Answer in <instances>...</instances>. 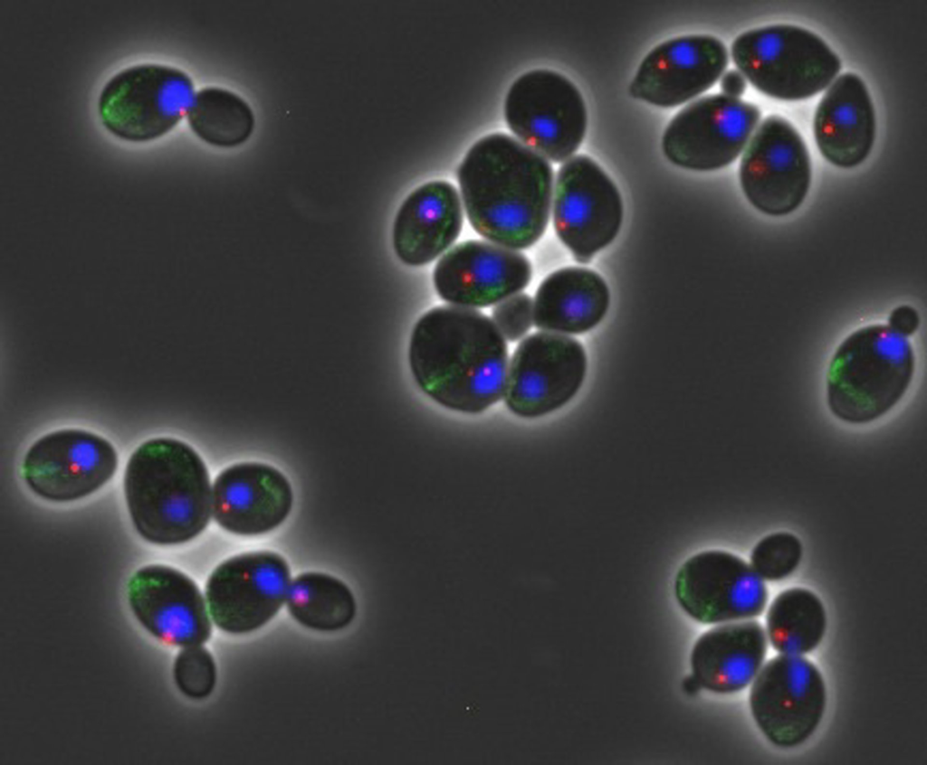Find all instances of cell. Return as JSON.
I'll return each instance as SVG.
<instances>
[{
	"instance_id": "6da1fadb",
	"label": "cell",
	"mask_w": 927,
	"mask_h": 765,
	"mask_svg": "<svg viewBox=\"0 0 927 765\" xmlns=\"http://www.w3.org/2000/svg\"><path fill=\"white\" fill-rule=\"evenodd\" d=\"M468 221L483 238L509 249L532 246L550 220L554 175L549 161L502 132L476 141L457 170Z\"/></svg>"
},
{
	"instance_id": "7a4b0ae2",
	"label": "cell",
	"mask_w": 927,
	"mask_h": 765,
	"mask_svg": "<svg viewBox=\"0 0 927 765\" xmlns=\"http://www.w3.org/2000/svg\"><path fill=\"white\" fill-rule=\"evenodd\" d=\"M409 366L419 389L441 406L480 413L505 388L507 344L481 312L441 306L425 313L412 331Z\"/></svg>"
},
{
	"instance_id": "3957f363",
	"label": "cell",
	"mask_w": 927,
	"mask_h": 765,
	"mask_svg": "<svg viewBox=\"0 0 927 765\" xmlns=\"http://www.w3.org/2000/svg\"><path fill=\"white\" fill-rule=\"evenodd\" d=\"M124 493L133 525L148 543H184L209 523L212 490L207 468L181 440L156 438L142 443L127 463Z\"/></svg>"
},
{
	"instance_id": "277c9868",
	"label": "cell",
	"mask_w": 927,
	"mask_h": 765,
	"mask_svg": "<svg viewBox=\"0 0 927 765\" xmlns=\"http://www.w3.org/2000/svg\"><path fill=\"white\" fill-rule=\"evenodd\" d=\"M914 367L911 343L887 325L855 330L839 345L828 365L829 411L850 424L878 420L906 393Z\"/></svg>"
},
{
	"instance_id": "5b68a950",
	"label": "cell",
	"mask_w": 927,
	"mask_h": 765,
	"mask_svg": "<svg viewBox=\"0 0 927 765\" xmlns=\"http://www.w3.org/2000/svg\"><path fill=\"white\" fill-rule=\"evenodd\" d=\"M731 59L761 93L780 100L809 99L828 87L841 61L813 32L791 24L755 28L731 46Z\"/></svg>"
},
{
	"instance_id": "8992f818",
	"label": "cell",
	"mask_w": 927,
	"mask_h": 765,
	"mask_svg": "<svg viewBox=\"0 0 927 765\" xmlns=\"http://www.w3.org/2000/svg\"><path fill=\"white\" fill-rule=\"evenodd\" d=\"M194 101V83L182 70L158 63L128 67L112 76L98 99L101 124L129 142L158 138L175 128Z\"/></svg>"
},
{
	"instance_id": "52a82bcc",
	"label": "cell",
	"mask_w": 927,
	"mask_h": 765,
	"mask_svg": "<svg viewBox=\"0 0 927 765\" xmlns=\"http://www.w3.org/2000/svg\"><path fill=\"white\" fill-rule=\"evenodd\" d=\"M509 129L546 159L570 158L584 140L588 111L577 86L561 73L536 69L518 77L504 101Z\"/></svg>"
},
{
	"instance_id": "ba28073f",
	"label": "cell",
	"mask_w": 927,
	"mask_h": 765,
	"mask_svg": "<svg viewBox=\"0 0 927 765\" xmlns=\"http://www.w3.org/2000/svg\"><path fill=\"white\" fill-rule=\"evenodd\" d=\"M556 233L576 261L588 264L617 236L624 205L616 185L591 157L577 155L559 169L553 185Z\"/></svg>"
},
{
	"instance_id": "9c48e42d",
	"label": "cell",
	"mask_w": 927,
	"mask_h": 765,
	"mask_svg": "<svg viewBox=\"0 0 927 765\" xmlns=\"http://www.w3.org/2000/svg\"><path fill=\"white\" fill-rule=\"evenodd\" d=\"M760 109L741 99L711 94L696 99L670 120L662 137L665 157L699 172L723 168L746 147L760 119Z\"/></svg>"
},
{
	"instance_id": "30bf717a",
	"label": "cell",
	"mask_w": 927,
	"mask_h": 765,
	"mask_svg": "<svg viewBox=\"0 0 927 765\" xmlns=\"http://www.w3.org/2000/svg\"><path fill=\"white\" fill-rule=\"evenodd\" d=\"M752 717L775 746L794 748L818 727L827 705V690L818 668L798 655L769 659L753 679L750 692Z\"/></svg>"
},
{
	"instance_id": "8fae6325",
	"label": "cell",
	"mask_w": 927,
	"mask_h": 765,
	"mask_svg": "<svg viewBox=\"0 0 927 765\" xmlns=\"http://www.w3.org/2000/svg\"><path fill=\"white\" fill-rule=\"evenodd\" d=\"M811 160L798 130L779 115L766 118L743 150L739 178L750 203L773 217L795 212L811 184Z\"/></svg>"
},
{
	"instance_id": "7c38bea8",
	"label": "cell",
	"mask_w": 927,
	"mask_h": 765,
	"mask_svg": "<svg viewBox=\"0 0 927 765\" xmlns=\"http://www.w3.org/2000/svg\"><path fill=\"white\" fill-rule=\"evenodd\" d=\"M587 356L576 339L538 332L515 349L505 382L504 401L515 415L534 419L569 402L581 387Z\"/></svg>"
},
{
	"instance_id": "4fadbf2b",
	"label": "cell",
	"mask_w": 927,
	"mask_h": 765,
	"mask_svg": "<svg viewBox=\"0 0 927 765\" xmlns=\"http://www.w3.org/2000/svg\"><path fill=\"white\" fill-rule=\"evenodd\" d=\"M291 581L287 562L271 551L233 556L211 573L205 586L210 615L231 634L253 631L280 610Z\"/></svg>"
},
{
	"instance_id": "5bb4252c",
	"label": "cell",
	"mask_w": 927,
	"mask_h": 765,
	"mask_svg": "<svg viewBox=\"0 0 927 765\" xmlns=\"http://www.w3.org/2000/svg\"><path fill=\"white\" fill-rule=\"evenodd\" d=\"M118 456L104 438L83 430L46 434L27 450L22 466L27 486L41 498L57 503L83 498L114 475Z\"/></svg>"
},
{
	"instance_id": "9a60e30c",
	"label": "cell",
	"mask_w": 927,
	"mask_h": 765,
	"mask_svg": "<svg viewBox=\"0 0 927 765\" xmlns=\"http://www.w3.org/2000/svg\"><path fill=\"white\" fill-rule=\"evenodd\" d=\"M674 594L683 611L702 624L757 617L769 597L764 581L751 565L722 550L690 557L676 574Z\"/></svg>"
},
{
	"instance_id": "2e32d148",
	"label": "cell",
	"mask_w": 927,
	"mask_h": 765,
	"mask_svg": "<svg viewBox=\"0 0 927 765\" xmlns=\"http://www.w3.org/2000/svg\"><path fill=\"white\" fill-rule=\"evenodd\" d=\"M729 52L709 34H687L666 40L640 62L629 92L636 99L663 109L681 106L710 90L725 71Z\"/></svg>"
},
{
	"instance_id": "e0dca14e",
	"label": "cell",
	"mask_w": 927,
	"mask_h": 765,
	"mask_svg": "<svg viewBox=\"0 0 927 765\" xmlns=\"http://www.w3.org/2000/svg\"><path fill=\"white\" fill-rule=\"evenodd\" d=\"M530 278L531 265L523 254L479 240L454 246L433 274L439 297L466 308L499 303L526 288Z\"/></svg>"
},
{
	"instance_id": "ac0fdd59",
	"label": "cell",
	"mask_w": 927,
	"mask_h": 765,
	"mask_svg": "<svg viewBox=\"0 0 927 765\" xmlns=\"http://www.w3.org/2000/svg\"><path fill=\"white\" fill-rule=\"evenodd\" d=\"M130 609L155 638L181 647L199 646L211 635L203 595L187 575L163 564L138 570L127 587Z\"/></svg>"
},
{
	"instance_id": "d6986e66",
	"label": "cell",
	"mask_w": 927,
	"mask_h": 765,
	"mask_svg": "<svg viewBox=\"0 0 927 765\" xmlns=\"http://www.w3.org/2000/svg\"><path fill=\"white\" fill-rule=\"evenodd\" d=\"M293 492L276 468L242 462L225 468L215 479L212 512L225 530L253 536L278 527L290 515Z\"/></svg>"
},
{
	"instance_id": "ffe728a7",
	"label": "cell",
	"mask_w": 927,
	"mask_h": 765,
	"mask_svg": "<svg viewBox=\"0 0 927 765\" xmlns=\"http://www.w3.org/2000/svg\"><path fill=\"white\" fill-rule=\"evenodd\" d=\"M818 150L832 165L853 168L870 155L876 136L874 107L863 80L846 72L819 101L813 121Z\"/></svg>"
},
{
	"instance_id": "44dd1931",
	"label": "cell",
	"mask_w": 927,
	"mask_h": 765,
	"mask_svg": "<svg viewBox=\"0 0 927 765\" xmlns=\"http://www.w3.org/2000/svg\"><path fill=\"white\" fill-rule=\"evenodd\" d=\"M464 222L455 186L435 180L414 190L396 215L392 240L397 258L419 267L433 261L457 239Z\"/></svg>"
},
{
	"instance_id": "7402d4cb",
	"label": "cell",
	"mask_w": 927,
	"mask_h": 765,
	"mask_svg": "<svg viewBox=\"0 0 927 765\" xmlns=\"http://www.w3.org/2000/svg\"><path fill=\"white\" fill-rule=\"evenodd\" d=\"M767 650L766 632L755 620L717 626L696 640L691 653L692 675L710 692L737 693L758 675Z\"/></svg>"
},
{
	"instance_id": "603a6c76",
	"label": "cell",
	"mask_w": 927,
	"mask_h": 765,
	"mask_svg": "<svg viewBox=\"0 0 927 765\" xmlns=\"http://www.w3.org/2000/svg\"><path fill=\"white\" fill-rule=\"evenodd\" d=\"M610 292L596 271L567 267L550 274L539 286L533 304V321L539 328L581 334L606 316Z\"/></svg>"
},
{
	"instance_id": "cb8c5ba5",
	"label": "cell",
	"mask_w": 927,
	"mask_h": 765,
	"mask_svg": "<svg viewBox=\"0 0 927 765\" xmlns=\"http://www.w3.org/2000/svg\"><path fill=\"white\" fill-rule=\"evenodd\" d=\"M766 620L769 642L786 655L811 652L827 628L822 601L813 591L800 587L781 591L769 605Z\"/></svg>"
},
{
	"instance_id": "d4e9b609",
	"label": "cell",
	"mask_w": 927,
	"mask_h": 765,
	"mask_svg": "<svg viewBox=\"0 0 927 765\" xmlns=\"http://www.w3.org/2000/svg\"><path fill=\"white\" fill-rule=\"evenodd\" d=\"M287 606L300 624L319 631L346 628L357 610L352 591L343 581L313 571L300 574L290 583Z\"/></svg>"
},
{
	"instance_id": "484cf974",
	"label": "cell",
	"mask_w": 927,
	"mask_h": 765,
	"mask_svg": "<svg viewBox=\"0 0 927 765\" xmlns=\"http://www.w3.org/2000/svg\"><path fill=\"white\" fill-rule=\"evenodd\" d=\"M187 119L201 140L222 148L245 143L255 127L250 105L234 91L219 87H206L196 93Z\"/></svg>"
},
{
	"instance_id": "4316f807",
	"label": "cell",
	"mask_w": 927,
	"mask_h": 765,
	"mask_svg": "<svg viewBox=\"0 0 927 765\" xmlns=\"http://www.w3.org/2000/svg\"><path fill=\"white\" fill-rule=\"evenodd\" d=\"M802 553V543L796 535L778 532L765 536L755 545L750 565L763 581H781L798 568Z\"/></svg>"
},
{
	"instance_id": "83f0119b",
	"label": "cell",
	"mask_w": 927,
	"mask_h": 765,
	"mask_svg": "<svg viewBox=\"0 0 927 765\" xmlns=\"http://www.w3.org/2000/svg\"><path fill=\"white\" fill-rule=\"evenodd\" d=\"M174 678L178 689L185 695L193 699L208 696L216 680L213 656L202 647H186L176 658Z\"/></svg>"
},
{
	"instance_id": "f1b7e54d",
	"label": "cell",
	"mask_w": 927,
	"mask_h": 765,
	"mask_svg": "<svg viewBox=\"0 0 927 765\" xmlns=\"http://www.w3.org/2000/svg\"><path fill=\"white\" fill-rule=\"evenodd\" d=\"M492 319L498 330L510 341L521 338L533 321V304L527 294L511 296L499 303L492 311Z\"/></svg>"
},
{
	"instance_id": "f546056e",
	"label": "cell",
	"mask_w": 927,
	"mask_h": 765,
	"mask_svg": "<svg viewBox=\"0 0 927 765\" xmlns=\"http://www.w3.org/2000/svg\"><path fill=\"white\" fill-rule=\"evenodd\" d=\"M920 316L915 308L908 305L895 307L888 317V326L895 333L908 337L919 327Z\"/></svg>"
},
{
	"instance_id": "4dcf8cb0",
	"label": "cell",
	"mask_w": 927,
	"mask_h": 765,
	"mask_svg": "<svg viewBox=\"0 0 927 765\" xmlns=\"http://www.w3.org/2000/svg\"><path fill=\"white\" fill-rule=\"evenodd\" d=\"M720 88L722 95L731 99H740L746 90L747 80L740 71L730 70L724 71L721 76Z\"/></svg>"
},
{
	"instance_id": "1f68e13d",
	"label": "cell",
	"mask_w": 927,
	"mask_h": 765,
	"mask_svg": "<svg viewBox=\"0 0 927 765\" xmlns=\"http://www.w3.org/2000/svg\"><path fill=\"white\" fill-rule=\"evenodd\" d=\"M682 688L686 694L694 695L700 691L702 686L698 680L693 675H690L683 680Z\"/></svg>"
}]
</instances>
